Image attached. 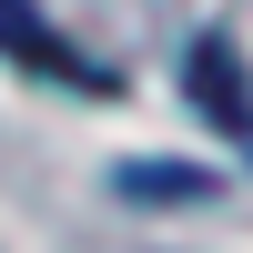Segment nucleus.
Listing matches in <instances>:
<instances>
[{"mask_svg":"<svg viewBox=\"0 0 253 253\" xmlns=\"http://www.w3.org/2000/svg\"><path fill=\"white\" fill-rule=\"evenodd\" d=\"M112 193H132V203H213L223 182L203 172V162H122Z\"/></svg>","mask_w":253,"mask_h":253,"instance_id":"nucleus-3","label":"nucleus"},{"mask_svg":"<svg viewBox=\"0 0 253 253\" xmlns=\"http://www.w3.org/2000/svg\"><path fill=\"white\" fill-rule=\"evenodd\" d=\"M0 51L31 61V71H51V81H71V91H112V71H101V61H81L71 41L41 20V0H0Z\"/></svg>","mask_w":253,"mask_h":253,"instance_id":"nucleus-1","label":"nucleus"},{"mask_svg":"<svg viewBox=\"0 0 253 253\" xmlns=\"http://www.w3.org/2000/svg\"><path fill=\"white\" fill-rule=\"evenodd\" d=\"M182 91H193V112L213 122V132H253V91H243V61L223 31H203L193 51H182Z\"/></svg>","mask_w":253,"mask_h":253,"instance_id":"nucleus-2","label":"nucleus"}]
</instances>
